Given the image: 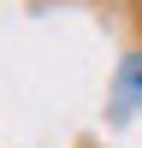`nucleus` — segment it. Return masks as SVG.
I'll list each match as a JSON object with an SVG mask.
<instances>
[{"label":"nucleus","mask_w":142,"mask_h":148,"mask_svg":"<svg viewBox=\"0 0 142 148\" xmlns=\"http://www.w3.org/2000/svg\"><path fill=\"white\" fill-rule=\"evenodd\" d=\"M136 107H142V53H124V65H118V77H113V113L130 119Z\"/></svg>","instance_id":"obj_1"}]
</instances>
